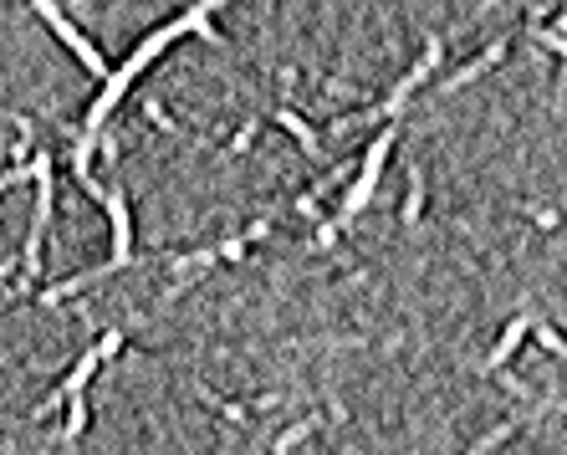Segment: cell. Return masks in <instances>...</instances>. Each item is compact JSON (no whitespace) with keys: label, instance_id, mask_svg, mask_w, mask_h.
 <instances>
[{"label":"cell","instance_id":"277c9868","mask_svg":"<svg viewBox=\"0 0 567 455\" xmlns=\"http://www.w3.org/2000/svg\"><path fill=\"white\" fill-rule=\"evenodd\" d=\"M440 62H445V37H430V41H424V56L394 82V87H389V97H383V103H373V107H363V113H348V118H338L328 128V138H343V134H353V128H369V123H379V118H404L410 97L420 93L430 77H435Z\"/></svg>","mask_w":567,"mask_h":455},{"label":"cell","instance_id":"ba28073f","mask_svg":"<svg viewBox=\"0 0 567 455\" xmlns=\"http://www.w3.org/2000/svg\"><path fill=\"white\" fill-rule=\"evenodd\" d=\"M506 52H512V37H496L491 46H481V52L465 62V68H455V77L440 82V93H455V87H471L475 77H486V72H496L506 62Z\"/></svg>","mask_w":567,"mask_h":455},{"label":"cell","instance_id":"8fae6325","mask_svg":"<svg viewBox=\"0 0 567 455\" xmlns=\"http://www.w3.org/2000/svg\"><path fill=\"white\" fill-rule=\"evenodd\" d=\"M322 425H328V420H322V415H307V420H297V425H291V430H281L277 441H271V451H277V455L297 451V445H307V441H312V435H317V430H322Z\"/></svg>","mask_w":567,"mask_h":455},{"label":"cell","instance_id":"6da1fadb","mask_svg":"<svg viewBox=\"0 0 567 455\" xmlns=\"http://www.w3.org/2000/svg\"><path fill=\"white\" fill-rule=\"evenodd\" d=\"M225 0H195L189 11H179L174 21H164V27H154L138 46L128 52V62H118V68H107V77L97 82V97L87 103V118H82V128L78 134L82 138H93V144H103V134H107V123H113V113H118L123 103H128V87L138 77H144L148 68H154L158 56L169 52L174 41H185V37H205L210 46H225V37L210 27V15L220 11Z\"/></svg>","mask_w":567,"mask_h":455},{"label":"cell","instance_id":"5bb4252c","mask_svg":"<svg viewBox=\"0 0 567 455\" xmlns=\"http://www.w3.org/2000/svg\"><path fill=\"white\" fill-rule=\"evenodd\" d=\"M420 215H424V169L414 164L410 169V195H404V226H420Z\"/></svg>","mask_w":567,"mask_h":455},{"label":"cell","instance_id":"7c38bea8","mask_svg":"<svg viewBox=\"0 0 567 455\" xmlns=\"http://www.w3.org/2000/svg\"><path fill=\"white\" fill-rule=\"evenodd\" d=\"M87 435V394H72L66 400V430H62V445H78Z\"/></svg>","mask_w":567,"mask_h":455},{"label":"cell","instance_id":"3957f363","mask_svg":"<svg viewBox=\"0 0 567 455\" xmlns=\"http://www.w3.org/2000/svg\"><path fill=\"white\" fill-rule=\"evenodd\" d=\"M31 185H37V205H31L27 251H21V287H31L47 271L41 261H47V236H52V210H56V164L47 144L31 148Z\"/></svg>","mask_w":567,"mask_h":455},{"label":"cell","instance_id":"4fadbf2b","mask_svg":"<svg viewBox=\"0 0 567 455\" xmlns=\"http://www.w3.org/2000/svg\"><path fill=\"white\" fill-rule=\"evenodd\" d=\"M148 123H154V128H164V134L169 138H185L189 148H210V138H199V134H189V128H179V123L169 118V113H164V107L158 103H148Z\"/></svg>","mask_w":567,"mask_h":455},{"label":"cell","instance_id":"7a4b0ae2","mask_svg":"<svg viewBox=\"0 0 567 455\" xmlns=\"http://www.w3.org/2000/svg\"><path fill=\"white\" fill-rule=\"evenodd\" d=\"M97 205H103L107 230H113V256H107L103 267H87V271H78V277H66L62 287H47V292H41V308H56V302H66V297H78L82 287H93V281L113 277V271L144 267V261L133 256V205H128V189H107V185H103Z\"/></svg>","mask_w":567,"mask_h":455},{"label":"cell","instance_id":"30bf717a","mask_svg":"<svg viewBox=\"0 0 567 455\" xmlns=\"http://www.w3.org/2000/svg\"><path fill=\"white\" fill-rule=\"evenodd\" d=\"M527 333H532V312H516V318L502 328V338H496V349L486 353V363H481V374H502L506 363L516 359V349L527 343Z\"/></svg>","mask_w":567,"mask_h":455},{"label":"cell","instance_id":"e0dca14e","mask_svg":"<svg viewBox=\"0 0 567 455\" xmlns=\"http://www.w3.org/2000/svg\"><path fill=\"white\" fill-rule=\"evenodd\" d=\"M532 46H542L547 56H557V62H563V56H567V46H563V27H547V31L532 27Z\"/></svg>","mask_w":567,"mask_h":455},{"label":"cell","instance_id":"8992f818","mask_svg":"<svg viewBox=\"0 0 567 455\" xmlns=\"http://www.w3.org/2000/svg\"><path fill=\"white\" fill-rule=\"evenodd\" d=\"M31 11L41 15V27L52 31V37L66 46V52L78 56V62H82V72H87V77H93V82H103V77H107V68H113V62H107V56H103V46H97V41L78 27V15H72V11H62L56 0H31Z\"/></svg>","mask_w":567,"mask_h":455},{"label":"cell","instance_id":"d6986e66","mask_svg":"<svg viewBox=\"0 0 567 455\" xmlns=\"http://www.w3.org/2000/svg\"><path fill=\"white\" fill-rule=\"evenodd\" d=\"M16 271H21V261H16V256H6V261H0V292H6V281H11Z\"/></svg>","mask_w":567,"mask_h":455},{"label":"cell","instance_id":"9c48e42d","mask_svg":"<svg viewBox=\"0 0 567 455\" xmlns=\"http://www.w3.org/2000/svg\"><path fill=\"white\" fill-rule=\"evenodd\" d=\"M271 118H277L281 134H291V144L302 148V154H307L312 164H332V154H328V144H322V134H317V128L302 118V113H297V107H277Z\"/></svg>","mask_w":567,"mask_h":455},{"label":"cell","instance_id":"52a82bcc","mask_svg":"<svg viewBox=\"0 0 567 455\" xmlns=\"http://www.w3.org/2000/svg\"><path fill=\"white\" fill-rule=\"evenodd\" d=\"M123 338H128V333H123V328H113V333H103V338H97L93 349H87L78 363H72V369H66V379H62V384H56V394H47V400H41L37 410H31V420H47V415H52V410H56V404H66V400H72V394H87V384H93V374H97V369H103L107 359H113V353L123 349Z\"/></svg>","mask_w":567,"mask_h":455},{"label":"cell","instance_id":"ffe728a7","mask_svg":"<svg viewBox=\"0 0 567 455\" xmlns=\"http://www.w3.org/2000/svg\"><path fill=\"white\" fill-rule=\"evenodd\" d=\"M66 6H72V15H87V6H93V0H66Z\"/></svg>","mask_w":567,"mask_h":455},{"label":"cell","instance_id":"5b68a950","mask_svg":"<svg viewBox=\"0 0 567 455\" xmlns=\"http://www.w3.org/2000/svg\"><path fill=\"white\" fill-rule=\"evenodd\" d=\"M399 134H404V123H399V118H383L379 138L369 144V154H363V164H358L353 185L343 189V205H338V215H332V226H338V230L353 226L358 215L373 205V195H379V185H383V169H389V159H394Z\"/></svg>","mask_w":567,"mask_h":455},{"label":"cell","instance_id":"9a60e30c","mask_svg":"<svg viewBox=\"0 0 567 455\" xmlns=\"http://www.w3.org/2000/svg\"><path fill=\"white\" fill-rule=\"evenodd\" d=\"M527 338H537V343H542V349H547V353H553V359H567V343H563V333H557V328H547V322H537V318H532V333Z\"/></svg>","mask_w":567,"mask_h":455},{"label":"cell","instance_id":"2e32d148","mask_svg":"<svg viewBox=\"0 0 567 455\" xmlns=\"http://www.w3.org/2000/svg\"><path fill=\"white\" fill-rule=\"evenodd\" d=\"M516 425H522V420H502V425L491 430V435H481V441H475L471 451H475V455H486V451H496V445H506V441L516 435Z\"/></svg>","mask_w":567,"mask_h":455},{"label":"cell","instance_id":"ac0fdd59","mask_svg":"<svg viewBox=\"0 0 567 455\" xmlns=\"http://www.w3.org/2000/svg\"><path fill=\"white\" fill-rule=\"evenodd\" d=\"M251 144H256V118L246 123V128H240L236 138H230V154H246V148H251Z\"/></svg>","mask_w":567,"mask_h":455}]
</instances>
